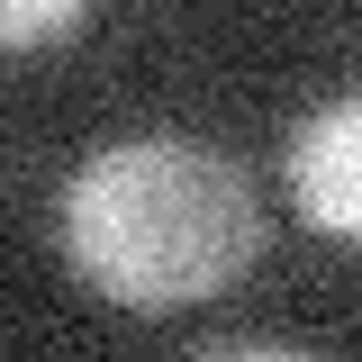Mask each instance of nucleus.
Segmentation results:
<instances>
[{"instance_id":"nucleus-1","label":"nucleus","mask_w":362,"mask_h":362,"mask_svg":"<svg viewBox=\"0 0 362 362\" xmlns=\"http://www.w3.org/2000/svg\"><path fill=\"white\" fill-rule=\"evenodd\" d=\"M64 263L118 308H199L235 290L263 254L254 181L226 163L209 136L136 127L109 136L82 173L64 181Z\"/></svg>"},{"instance_id":"nucleus-2","label":"nucleus","mask_w":362,"mask_h":362,"mask_svg":"<svg viewBox=\"0 0 362 362\" xmlns=\"http://www.w3.org/2000/svg\"><path fill=\"white\" fill-rule=\"evenodd\" d=\"M281 173H290V199H299V218L317 235L362 245V90L354 100H326V109H308L290 127Z\"/></svg>"},{"instance_id":"nucleus-3","label":"nucleus","mask_w":362,"mask_h":362,"mask_svg":"<svg viewBox=\"0 0 362 362\" xmlns=\"http://www.w3.org/2000/svg\"><path fill=\"white\" fill-rule=\"evenodd\" d=\"M82 28H90L82 0H0V45H64Z\"/></svg>"},{"instance_id":"nucleus-4","label":"nucleus","mask_w":362,"mask_h":362,"mask_svg":"<svg viewBox=\"0 0 362 362\" xmlns=\"http://www.w3.org/2000/svg\"><path fill=\"white\" fill-rule=\"evenodd\" d=\"M199 362H317L308 344H272V335H235V344H209Z\"/></svg>"}]
</instances>
